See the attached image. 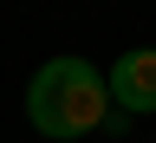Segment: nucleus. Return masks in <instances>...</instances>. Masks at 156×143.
Returning <instances> with one entry per match:
<instances>
[{
    "label": "nucleus",
    "instance_id": "nucleus-1",
    "mask_svg": "<svg viewBox=\"0 0 156 143\" xmlns=\"http://www.w3.org/2000/svg\"><path fill=\"white\" fill-rule=\"evenodd\" d=\"M104 117H111V85H104V72H98L91 59L58 52V59H46V65L26 78V124L39 137L78 143V137L104 130Z\"/></svg>",
    "mask_w": 156,
    "mask_h": 143
},
{
    "label": "nucleus",
    "instance_id": "nucleus-2",
    "mask_svg": "<svg viewBox=\"0 0 156 143\" xmlns=\"http://www.w3.org/2000/svg\"><path fill=\"white\" fill-rule=\"evenodd\" d=\"M104 85H111V111H124V117H156V46H130V52L104 72Z\"/></svg>",
    "mask_w": 156,
    "mask_h": 143
}]
</instances>
